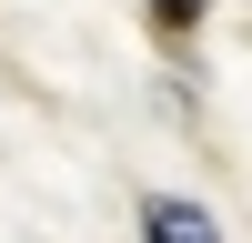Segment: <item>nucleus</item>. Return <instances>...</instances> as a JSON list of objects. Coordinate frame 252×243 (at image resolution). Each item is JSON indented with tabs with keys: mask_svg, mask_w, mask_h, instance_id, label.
Here are the masks:
<instances>
[{
	"mask_svg": "<svg viewBox=\"0 0 252 243\" xmlns=\"http://www.w3.org/2000/svg\"><path fill=\"white\" fill-rule=\"evenodd\" d=\"M141 243H222V233H212V213H202V202L152 193V202H141Z\"/></svg>",
	"mask_w": 252,
	"mask_h": 243,
	"instance_id": "nucleus-1",
	"label": "nucleus"
},
{
	"mask_svg": "<svg viewBox=\"0 0 252 243\" xmlns=\"http://www.w3.org/2000/svg\"><path fill=\"white\" fill-rule=\"evenodd\" d=\"M152 20H161V31H192V20H202V0H152Z\"/></svg>",
	"mask_w": 252,
	"mask_h": 243,
	"instance_id": "nucleus-2",
	"label": "nucleus"
}]
</instances>
